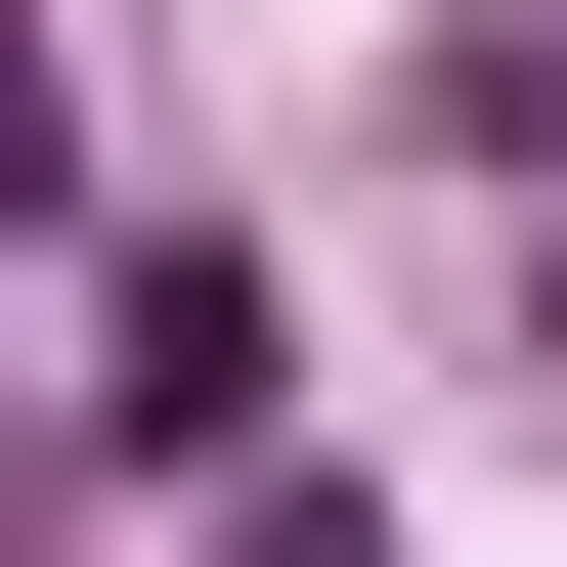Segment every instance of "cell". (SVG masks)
Instances as JSON below:
<instances>
[{"label": "cell", "mask_w": 567, "mask_h": 567, "mask_svg": "<svg viewBox=\"0 0 567 567\" xmlns=\"http://www.w3.org/2000/svg\"><path fill=\"white\" fill-rule=\"evenodd\" d=\"M87 436H132V481H262V262H218V218L87 262Z\"/></svg>", "instance_id": "obj_1"}]
</instances>
